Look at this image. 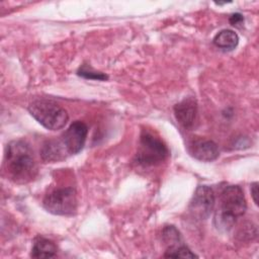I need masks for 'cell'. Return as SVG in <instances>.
I'll list each match as a JSON object with an SVG mask.
<instances>
[{"instance_id":"obj_1","label":"cell","mask_w":259,"mask_h":259,"mask_svg":"<svg viewBox=\"0 0 259 259\" xmlns=\"http://www.w3.org/2000/svg\"><path fill=\"white\" fill-rule=\"evenodd\" d=\"M247 209V202L242 188L238 185L226 186L220 195V204L214 214V225L219 230L229 231L238 218Z\"/></svg>"},{"instance_id":"obj_2","label":"cell","mask_w":259,"mask_h":259,"mask_svg":"<svg viewBox=\"0 0 259 259\" xmlns=\"http://www.w3.org/2000/svg\"><path fill=\"white\" fill-rule=\"evenodd\" d=\"M5 167L9 177L18 183L29 181L36 171L35 161L29 146L23 141H13L7 146Z\"/></svg>"},{"instance_id":"obj_3","label":"cell","mask_w":259,"mask_h":259,"mask_svg":"<svg viewBox=\"0 0 259 259\" xmlns=\"http://www.w3.org/2000/svg\"><path fill=\"white\" fill-rule=\"evenodd\" d=\"M28 111L33 118L50 131L63 128L69 119L67 110L50 100L33 101L29 104Z\"/></svg>"},{"instance_id":"obj_4","label":"cell","mask_w":259,"mask_h":259,"mask_svg":"<svg viewBox=\"0 0 259 259\" xmlns=\"http://www.w3.org/2000/svg\"><path fill=\"white\" fill-rule=\"evenodd\" d=\"M168 149L166 145L152 133L143 132L140 139V146L136 159L139 164L143 166L157 165L168 156Z\"/></svg>"},{"instance_id":"obj_5","label":"cell","mask_w":259,"mask_h":259,"mask_svg":"<svg viewBox=\"0 0 259 259\" xmlns=\"http://www.w3.org/2000/svg\"><path fill=\"white\" fill-rule=\"evenodd\" d=\"M42 204L53 214L72 215L77 209L76 191L72 187L55 189L46 195Z\"/></svg>"},{"instance_id":"obj_6","label":"cell","mask_w":259,"mask_h":259,"mask_svg":"<svg viewBox=\"0 0 259 259\" xmlns=\"http://www.w3.org/2000/svg\"><path fill=\"white\" fill-rule=\"evenodd\" d=\"M215 197L213 190L206 185H199L190 201L189 211L194 219H207L214 206Z\"/></svg>"},{"instance_id":"obj_7","label":"cell","mask_w":259,"mask_h":259,"mask_svg":"<svg viewBox=\"0 0 259 259\" xmlns=\"http://www.w3.org/2000/svg\"><path fill=\"white\" fill-rule=\"evenodd\" d=\"M87 133V125L80 120L74 121L68 127L63 135L62 142L69 155L77 154L83 149L86 142Z\"/></svg>"},{"instance_id":"obj_8","label":"cell","mask_w":259,"mask_h":259,"mask_svg":"<svg viewBox=\"0 0 259 259\" xmlns=\"http://www.w3.org/2000/svg\"><path fill=\"white\" fill-rule=\"evenodd\" d=\"M187 149L194 159L201 162H211L220 155L218 145L210 140L194 139L188 144Z\"/></svg>"},{"instance_id":"obj_9","label":"cell","mask_w":259,"mask_h":259,"mask_svg":"<svg viewBox=\"0 0 259 259\" xmlns=\"http://www.w3.org/2000/svg\"><path fill=\"white\" fill-rule=\"evenodd\" d=\"M174 113L177 121L184 127L193 125L197 113V103L193 97L184 98L174 106Z\"/></svg>"},{"instance_id":"obj_10","label":"cell","mask_w":259,"mask_h":259,"mask_svg":"<svg viewBox=\"0 0 259 259\" xmlns=\"http://www.w3.org/2000/svg\"><path fill=\"white\" fill-rule=\"evenodd\" d=\"M40 155L44 161L47 162H58L66 158L69 153L67 152L62 140L61 141H48L44 144Z\"/></svg>"},{"instance_id":"obj_11","label":"cell","mask_w":259,"mask_h":259,"mask_svg":"<svg viewBox=\"0 0 259 259\" xmlns=\"http://www.w3.org/2000/svg\"><path fill=\"white\" fill-rule=\"evenodd\" d=\"M57 253V246L55 243L49 239L37 237L31 249L30 256L32 258H52L55 257Z\"/></svg>"},{"instance_id":"obj_12","label":"cell","mask_w":259,"mask_h":259,"mask_svg":"<svg viewBox=\"0 0 259 259\" xmlns=\"http://www.w3.org/2000/svg\"><path fill=\"white\" fill-rule=\"evenodd\" d=\"M239 36L231 29H223L213 37V44L223 50H233L238 46Z\"/></svg>"},{"instance_id":"obj_13","label":"cell","mask_w":259,"mask_h":259,"mask_svg":"<svg viewBox=\"0 0 259 259\" xmlns=\"http://www.w3.org/2000/svg\"><path fill=\"white\" fill-rule=\"evenodd\" d=\"M164 257L171 258H195L197 257L192 251L184 244H178L174 246L167 247V250L164 254Z\"/></svg>"},{"instance_id":"obj_14","label":"cell","mask_w":259,"mask_h":259,"mask_svg":"<svg viewBox=\"0 0 259 259\" xmlns=\"http://www.w3.org/2000/svg\"><path fill=\"white\" fill-rule=\"evenodd\" d=\"M162 238L167 247L184 243L181 234L174 226H166L162 232Z\"/></svg>"},{"instance_id":"obj_15","label":"cell","mask_w":259,"mask_h":259,"mask_svg":"<svg viewBox=\"0 0 259 259\" xmlns=\"http://www.w3.org/2000/svg\"><path fill=\"white\" fill-rule=\"evenodd\" d=\"M77 74L85 79H90V80H98V81H103L108 78L107 75L101 72L94 71L92 68L87 67V66H82L78 71Z\"/></svg>"},{"instance_id":"obj_16","label":"cell","mask_w":259,"mask_h":259,"mask_svg":"<svg viewBox=\"0 0 259 259\" xmlns=\"http://www.w3.org/2000/svg\"><path fill=\"white\" fill-rule=\"evenodd\" d=\"M229 21H230V23H231L232 25H234V26H240V25H242L243 22H244V17H243V15L240 14V13H233V14L230 16Z\"/></svg>"},{"instance_id":"obj_17","label":"cell","mask_w":259,"mask_h":259,"mask_svg":"<svg viewBox=\"0 0 259 259\" xmlns=\"http://www.w3.org/2000/svg\"><path fill=\"white\" fill-rule=\"evenodd\" d=\"M251 194L253 197V200L256 204H258V183L254 182L251 185Z\"/></svg>"}]
</instances>
